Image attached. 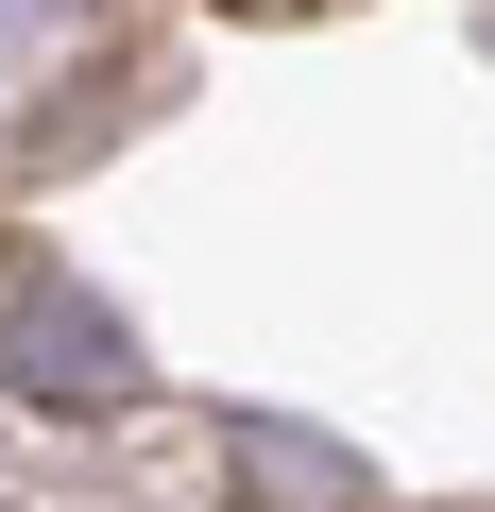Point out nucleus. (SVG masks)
Masks as SVG:
<instances>
[{
    "instance_id": "nucleus-3",
    "label": "nucleus",
    "mask_w": 495,
    "mask_h": 512,
    "mask_svg": "<svg viewBox=\"0 0 495 512\" xmlns=\"http://www.w3.org/2000/svg\"><path fill=\"white\" fill-rule=\"evenodd\" d=\"M257 18H291V0H257Z\"/></svg>"
},
{
    "instance_id": "nucleus-2",
    "label": "nucleus",
    "mask_w": 495,
    "mask_h": 512,
    "mask_svg": "<svg viewBox=\"0 0 495 512\" xmlns=\"http://www.w3.org/2000/svg\"><path fill=\"white\" fill-rule=\"evenodd\" d=\"M222 478H257V512H376V478H359L342 444L274 427V410H222Z\"/></svg>"
},
{
    "instance_id": "nucleus-1",
    "label": "nucleus",
    "mask_w": 495,
    "mask_h": 512,
    "mask_svg": "<svg viewBox=\"0 0 495 512\" xmlns=\"http://www.w3.org/2000/svg\"><path fill=\"white\" fill-rule=\"evenodd\" d=\"M0 393H18V410H120V393H137L120 308L69 291L52 256H18V274H0Z\"/></svg>"
}]
</instances>
